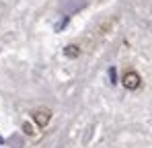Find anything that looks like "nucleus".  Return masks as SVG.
I'll return each instance as SVG.
<instances>
[{
    "label": "nucleus",
    "mask_w": 152,
    "mask_h": 148,
    "mask_svg": "<svg viewBox=\"0 0 152 148\" xmlns=\"http://www.w3.org/2000/svg\"><path fill=\"white\" fill-rule=\"evenodd\" d=\"M33 119L37 122L39 127H45V125L51 122V111L50 109H35V111H33Z\"/></svg>",
    "instance_id": "obj_2"
},
{
    "label": "nucleus",
    "mask_w": 152,
    "mask_h": 148,
    "mask_svg": "<svg viewBox=\"0 0 152 148\" xmlns=\"http://www.w3.org/2000/svg\"><path fill=\"white\" fill-rule=\"evenodd\" d=\"M121 82H124V86H126L127 91H136L142 84V76L136 72V70H127L124 74V78H121Z\"/></svg>",
    "instance_id": "obj_1"
},
{
    "label": "nucleus",
    "mask_w": 152,
    "mask_h": 148,
    "mask_svg": "<svg viewBox=\"0 0 152 148\" xmlns=\"http://www.w3.org/2000/svg\"><path fill=\"white\" fill-rule=\"evenodd\" d=\"M74 45H68V48H66V56H76V53H78V51H74Z\"/></svg>",
    "instance_id": "obj_3"
}]
</instances>
